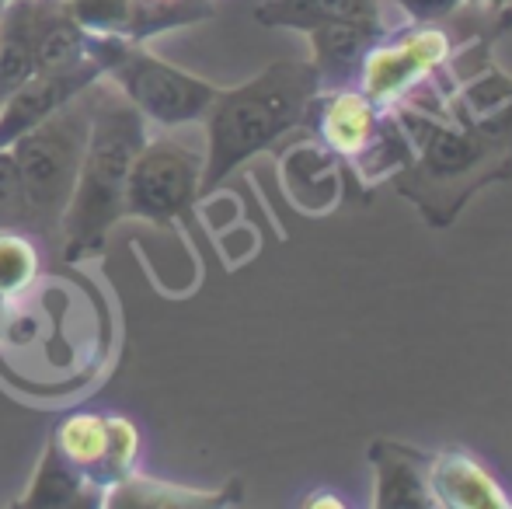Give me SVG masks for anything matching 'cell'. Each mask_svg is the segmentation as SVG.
<instances>
[{"label":"cell","instance_id":"1","mask_svg":"<svg viewBox=\"0 0 512 509\" xmlns=\"http://www.w3.org/2000/svg\"><path fill=\"white\" fill-rule=\"evenodd\" d=\"M405 129L411 161L391 178L429 227H450L481 189L512 178V112L495 119L391 105Z\"/></svg>","mask_w":512,"mask_h":509},{"label":"cell","instance_id":"2","mask_svg":"<svg viewBox=\"0 0 512 509\" xmlns=\"http://www.w3.org/2000/svg\"><path fill=\"white\" fill-rule=\"evenodd\" d=\"M147 136V119L115 91L108 77H102L95 84V112H91L74 196L63 213L60 262L81 265L105 252L112 227L126 220L129 168H133Z\"/></svg>","mask_w":512,"mask_h":509},{"label":"cell","instance_id":"3","mask_svg":"<svg viewBox=\"0 0 512 509\" xmlns=\"http://www.w3.org/2000/svg\"><path fill=\"white\" fill-rule=\"evenodd\" d=\"M317 91L321 81L310 60H279L248 84L220 88L203 119L206 168L199 196L220 189L241 164L304 129Z\"/></svg>","mask_w":512,"mask_h":509},{"label":"cell","instance_id":"4","mask_svg":"<svg viewBox=\"0 0 512 509\" xmlns=\"http://www.w3.org/2000/svg\"><path fill=\"white\" fill-rule=\"evenodd\" d=\"M95 84L7 147L18 164L21 185H25L28 210H32V234L42 241L53 262H60V227L70 196H74L84 143H88Z\"/></svg>","mask_w":512,"mask_h":509},{"label":"cell","instance_id":"5","mask_svg":"<svg viewBox=\"0 0 512 509\" xmlns=\"http://www.w3.org/2000/svg\"><path fill=\"white\" fill-rule=\"evenodd\" d=\"M304 129L314 140H321L338 161L349 164L363 189L391 182L411 161L408 136L394 112L380 109L359 88L317 91Z\"/></svg>","mask_w":512,"mask_h":509},{"label":"cell","instance_id":"6","mask_svg":"<svg viewBox=\"0 0 512 509\" xmlns=\"http://www.w3.org/2000/svg\"><path fill=\"white\" fill-rule=\"evenodd\" d=\"M105 77L147 123L164 129L203 123L220 95L216 84L154 56L143 42H129Z\"/></svg>","mask_w":512,"mask_h":509},{"label":"cell","instance_id":"7","mask_svg":"<svg viewBox=\"0 0 512 509\" xmlns=\"http://www.w3.org/2000/svg\"><path fill=\"white\" fill-rule=\"evenodd\" d=\"M450 21H432V25H418L408 21L405 28H387L377 39V46L366 53L363 70H359L356 88L366 98L391 109L401 98H408L415 88H422L467 39L453 35ZM492 39V35H488Z\"/></svg>","mask_w":512,"mask_h":509},{"label":"cell","instance_id":"8","mask_svg":"<svg viewBox=\"0 0 512 509\" xmlns=\"http://www.w3.org/2000/svg\"><path fill=\"white\" fill-rule=\"evenodd\" d=\"M206 154L178 136H147L126 182V217L171 227L203 189Z\"/></svg>","mask_w":512,"mask_h":509},{"label":"cell","instance_id":"9","mask_svg":"<svg viewBox=\"0 0 512 509\" xmlns=\"http://www.w3.org/2000/svg\"><path fill=\"white\" fill-rule=\"evenodd\" d=\"M56 450L63 454V461L84 475L98 492H105L112 485H119L122 478H129L140 461V433L126 415L115 412H74L67 419L56 422L53 436H49Z\"/></svg>","mask_w":512,"mask_h":509},{"label":"cell","instance_id":"10","mask_svg":"<svg viewBox=\"0 0 512 509\" xmlns=\"http://www.w3.org/2000/svg\"><path fill=\"white\" fill-rule=\"evenodd\" d=\"M105 74H108V67L102 60H88L70 70L32 74L18 91H11V95L4 98V105H0V147H11L21 133H28V129L39 126L42 119H49L56 109H63L70 98H77L95 81H102Z\"/></svg>","mask_w":512,"mask_h":509},{"label":"cell","instance_id":"11","mask_svg":"<svg viewBox=\"0 0 512 509\" xmlns=\"http://www.w3.org/2000/svg\"><path fill=\"white\" fill-rule=\"evenodd\" d=\"M279 185L300 213L324 217L342 199V161L307 133L279 154Z\"/></svg>","mask_w":512,"mask_h":509},{"label":"cell","instance_id":"12","mask_svg":"<svg viewBox=\"0 0 512 509\" xmlns=\"http://www.w3.org/2000/svg\"><path fill=\"white\" fill-rule=\"evenodd\" d=\"M384 32L387 28L380 18H338L310 28V63L317 70L321 91L356 88L366 53Z\"/></svg>","mask_w":512,"mask_h":509},{"label":"cell","instance_id":"13","mask_svg":"<svg viewBox=\"0 0 512 509\" xmlns=\"http://www.w3.org/2000/svg\"><path fill=\"white\" fill-rule=\"evenodd\" d=\"M366 457L373 475V509H436L429 454L398 440H373Z\"/></svg>","mask_w":512,"mask_h":509},{"label":"cell","instance_id":"14","mask_svg":"<svg viewBox=\"0 0 512 509\" xmlns=\"http://www.w3.org/2000/svg\"><path fill=\"white\" fill-rule=\"evenodd\" d=\"M429 485L436 509H512L509 492L464 447L429 454Z\"/></svg>","mask_w":512,"mask_h":509},{"label":"cell","instance_id":"15","mask_svg":"<svg viewBox=\"0 0 512 509\" xmlns=\"http://www.w3.org/2000/svg\"><path fill=\"white\" fill-rule=\"evenodd\" d=\"M244 503V482L234 478L223 489H185V485H171L161 478L143 475L140 468L129 478H122L119 485L105 492L108 509H220V506H237Z\"/></svg>","mask_w":512,"mask_h":509},{"label":"cell","instance_id":"16","mask_svg":"<svg viewBox=\"0 0 512 509\" xmlns=\"http://www.w3.org/2000/svg\"><path fill=\"white\" fill-rule=\"evenodd\" d=\"M18 506H35V509H95L102 506V492L88 482L84 475H77L63 454L46 443L39 457V468H35V478L28 485L25 499Z\"/></svg>","mask_w":512,"mask_h":509},{"label":"cell","instance_id":"17","mask_svg":"<svg viewBox=\"0 0 512 509\" xmlns=\"http://www.w3.org/2000/svg\"><path fill=\"white\" fill-rule=\"evenodd\" d=\"M265 28L310 32L338 18H380V0H265L255 11Z\"/></svg>","mask_w":512,"mask_h":509},{"label":"cell","instance_id":"18","mask_svg":"<svg viewBox=\"0 0 512 509\" xmlns=\"http://www.w3.org/2000/svg\"><path fill=\"white\" fill-rule=\"evenodd\" d=\"M46 258L49 252L32 231H25V227L0 231V293L4 297H18L28 286L39 283Z\"/></svg>","mask_w":512,"mask_h":509},{"label":"cell","instance_id":"19","mask_svg":"<svg viewBox=\"0 0 512 509\" xmlns=\"http://www.w3.org/2000/svg\"><path fill=\"white\" fill-rule=\"evenodd\" d=\"M67 7L91 35L143 42V0H67Z\"/></svg>","mask_w":512,"mask_h":509},{"label":"cell","instance_id":"20","mask_svg":"<svg viewBox=\"0 0 512 509\" xmlns=\"http://www.w3.org/2000/svg\"><path fill=\"white\" fill-rule=\"evenodd\" d=\"M7 227L32 231V210H28L25 185H21L18 164H14L11 150L0 147V231H7Z\"/></svg>","mask_w":512,"mask_h":509},{"label":"cell","instance_id":"21","mask_svg":"<svg viewBox=\"0 0 512 509\" xmlns=\"http://www.w3.org/2000/svg\"><path fill=\"white\" fill-rule=\"evenodd\" d=\"M405 11L408 21L418 25H432V21H457L460 11L467 7V0H394Z\"/></svg>","mask_w":512,"mask_h":509},{"label":"cell","instance_id":"22","mask_svg":"<svg viewBox=\"0 0 512 509\" xmlns=\"http://www.w3.org/2000/svg\"><path fill=\"white\" fill-rule=\"evenodd\" d=\"M467 4L485 7V14H492V18H512V14H509L512 0H467Z\"/></svg>","mask_w":512,"mask_h":509},{"label":"cell","instance_id":"23","mask_svg":"<svg viewBox=\"0 0 512 509\" xmlns=\"http://www.w3.org/2000/svg\"><path fill=\"white\" fill-rule=\"evenodd\" d=\"M4 311H7V297L0 293V321H4Z\"/></svg>","mask_w":512,"mask_h":509},{"label":"cell","instance_id":"24","mask_svg":"<svg viewBox=\"0 0 512 509\" xmlns=\"http://www.w3.org/2000/svg\"><path fill=\"white\" fill-rule=\"evenodd\" d=\"M0 4H4V0H0Z\"/></svg>","mask_w":512,"mask_h":509},{"label":"cell","instance_id":"25","mask_svg":"<svg viewBox=\"0 0 512 509\" xmlns=\"http://www.w3.org/2000/svg\"><path fill=\"white\" fill-rule=\"evenodd\" d=\"M0 7H4V4H0Z\"/></svg>","mask_w":512,"mask_h":509}]
</instances>
